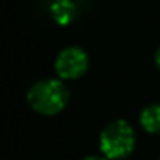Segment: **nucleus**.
I'll use <instances>...</instances> for the list:
<instances>
[{"mask_svg": "<svg viewBox=\"0 0 160 160\" xmlns=\"http://www.w3.org/2000/svg\"><path fill=\"white\" fill-rule=\"evenodd\" d=\"M68 90L61 79H42L33 84L27 93V101L30 107L41 115H56L68 101Z\"/></svg>", "mask_w": 160, "mask_h": 160, "instance_id": "f257e3e1", "label": "nucleus"}, {"mask_svg": "<svg viewBox=\"0 0 160 160\" xmlns=\"http://www.w3.org/2000/svg\"><path fill=\"white\" fill-rule=\"evenodd\" d=\"M135 146V132L124 120L110 121L100 135V149L107 159H123Z\"/></svg>", "mask_w": 160, "mask_h": 160, "instance_id": "f03ea898", "label": "nucleus"}, {"mask_svg": "<svg viewBox=\"0 0 160 160\" xmlns=\"http://www.w3.org/2000/svg\"><path fill=\"white\" fill-rule=\"evenodd\" d=\"M89 56L79 47H67L56 56L54 70L61 79H76L87 72Z\"/></svg>", "mask_w": 160, "mask_h": 160, "instance_id": "7ed1b4c3", "label": "nucleus"}, {"mask_svg": "<svg viewBox=\"0 0 160 160\" xmlns=\"http://www.w3.org/2000/svg\"><path fill=\"white\" fill-rule=\"evenodd\" d=\"M50 11L58 25H68L76 17V6L72 0H56L53 2Z\"/></svg>", "mask_w": 160, "mask_h": 160, "instance_id": "20e7f679", "label": "nucleus"}, {"mask_svg": "<svg viewBox=\"0 0 160 160\" xmlns=\"http://www.w3.org/2000/svg\"><path fill=\"white\" fill-rule=\"evenodd\" d=\"M140 124L146 132H160V104L154 103L145 107L140 113Z\"/></svg>", "mask_w": 160, "mask_h": 160, "instance_id": "39448f33", "label": "nucleus"}, {"mask_svg": "<svg viewBox=\"0 0 160 160\" xmlns=\"http://www.w3.org/2000/svg\"><path fill=\"white\" fill-rule=\"evenodd\" d=\"M154 59H156V65H157V68L160 70V47H159V50L156 52V58H154Z\"/></svg>", "mask_w": 160, "mask_h": 160, "instance_id": "423d86ee", "label": "nucleus"}, {"mask_svg": "<svg viewBox=\"0 0 160 160\" xmlns=\"http://www.w3.org/2000/svg\"><path fill=\"white\" fill-rule=\"evenodd\" d=\"M82 160H107V159H103V157H97V156H90V157H86Z\"/></svg>", "mask_w": 160, "mask_h": 160, "instance_id": "0eeeda50", "label": "nucleus"}]
</instances>
